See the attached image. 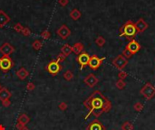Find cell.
Here are the masks:
<instances>
[{
	"label": "cell",
	"instance_id": "obj_16",
	"mask_svg": "<svg viewBox=\"0 0 155 130\" xmlns=\"http://www.w3.org/2000/svg\"><path fill=\"white\" fill-rule=\"evenodd\" d=\"M10 20L11 19H10L8 14L5 13L3 10H0V27H4L10 22Z\"/></svg>",
	"mask_w": 155,
	"mask_h": 130
},
{
	"label": "cell",
	"instance_id": "obj_12",
	"mask_svg": "<svg viewBox=\"0 0 155 130\" xmlns=\"http://www.w3.org/2000/svg\"><path fill=\"white\" fill-rule=\"evenodd\" d=\"M134 24H135V27L137 29L138 33L145 32L149 27V24H147V22H145V20L143 18H139Z\"/></svg>",
	"mask_w": 155,
	"mask_h": 130
},
{
	"label": "cell",
	"instance_id": "obj_30",
	"mask_svg": "<svg viewBox=\"0 0 155 130\" xmlns=\"http://www.w3.org/2000/svg\"><path fill=\"white\" fill-rule=\"evenodd\" d=\"M23 28H24V26H23L20 23H17V24L14 26V30H15L16 32H17V33H21V32H22V30H23Z\"/></svg>",
	"mask_w": 155,
	"mask_h": 130
},
{
	"label": "cell",
	"instance_id": "obj_14",
	"mask_svg": "<svg viewBox=\"0 0 155 130\" xmlns=\"http://www.w3.org/2000/svg\"><path fill=\"white\" fill-rule=\"evenodd\" d=\"M86 130H105V127L98 119H94L89 124Z\"/></svg>",
	"mask_w": 155,
	"mask_h": 130
},
{
	"label": "cell",
	"instance_id": "obj_17",
	"mask_svg": "<svg viewBox=\"0 0 155 130\" xmlns=\"http://www.w3.org/2000/svg\"><path fill=\"white\" fill-rule=\"evenodd\" d=\"M30 122V118L27 116L26 114H21L17 118V123L22 125L23 127H26V125Z\"/></svg>",
	"mask_w": 155,
	"mask_h": 130
},
{
	"label": "cell",
	"instance_id": "obj_39",
	"mask_svg": "<svg viewBox=\"0 0 155 130\" xmlns=\"http://www.w3.org/2000/svg\"><path fill=\"white\" fill-rule=\"evenodd\" d=\"M0 130H5V127H4V126H2V125H0Z\"/></svg>",
	"mask_w": 155,
	"mask_h": 130
},
{
	"label": "cell",
	"instance_id": "obj_2",
	"mask_svg": "<svg viewBox=\"0 0 155 130\" xmlns=\"http://www.w3.org/2000/svg\"><path fill=\"white\" fill-rule=\"evenodd\" d=\"M137 29L132 20H128L123 24V26L119 29V36L126 38L128 41H131L135 38L137 35Z\"/></svg>",
	"mask_w": 155,
	"mask_h": 130
},
{
	"label": "cell",
	"instance_id": "obj_7",
	"mask_svg": "<svg viewBox=\"0 0 155 130\" xmlns=\"http://www.w3.org/2000/svg\"><path fill=\"white\" fill-rule=\"evenodd\" d=\"M128 64V59H126L123 54H120L113 61V65L115 68H117L120 71H122L127 66Z\"/></svg>",
	"mask_w": 155,
	"mask_h": 130
},
{
	"label": "cell",
	"instance_id": "obj_32",
	"mask_svg": "<svg viewBox=\"0 0 155 130\" xmlns=\"http://www.w3.org/2000/svg\"><path fill=\"white\" fill-rule=\"evenodd\" d=\"M58 108H59V109H60L61 111H64V110H66V109H67V104H66V102L62 101V102H60V103H59Z\"/></svg>",
	"mask_w": 155,
	"mask_h": 130
},
{
	"label": "cell",
	"instance_id": "obj_21",
	"mask_svg": "<svg viewBox=\"0 0 155 130\" xmlns=\"http://www.w3.org/2000/svg\"><path fill=\"white\" fill-rule=\"evenodd\" d=\"M81 16H82V14H81V12L79 11L78 9H76V8H74V9H73L71 12H70V17H71L73 20H78L80 17H81Z\"/></svg>",
	"mask_w": 155,
	"mask_h": 130
},
{
	"label": "cell",
	"instance_id": "obj_4",
	"mask_svg": "<svg viewBox=\"0 0 155 130\" xmlns=\"http://www.w3.org/2000/svg\"><path fill=\"white\" fill-rule=\"evenodd\" d=\"M105 60V57H102V58H99L96 54H93L91 57H90V61L88 63V66L90 67V69L93 70H98L100 68V66L103 64V62Z\"/></svg>",
	"mask_w": 155,
	"mask_h": 130
},
{
	"label": "cell",
	"instance_id": "obj_36",
	"mask_svg": "<svg viewBox=\"0 0 155 130\" xmlns=\"http://www.w3.org/2000/svg\"><path fill=\"white\" fill-rule=\"evenodd\" d=\"M58 3H59V5H61L62 7H66L68 5L69 0H58Z\"/></svg>",
	"mask_w": 155,
	"mask_h": 130
},
{
	"label": "cell",
	"instance_id": "obj_19",
	"mask_svg": "<svg viewBox=\"0 0 155 130\" xmlns=\"http://www.w3.org/2000/svg\"><path fill=\"white\" fill-rule=\"evenodd\" d=\"M28 75H29L28 71H27V70H26V68H24V67L20 68V69L18 70V71L17 72V76L20 79H22V81H24L25 79H26Z\"/></svg>",
	"mask_w": 155,
	"mask_h": 130
},
{
	"label": "cell",
	"instance_id": "obj_29",
	"mask_svg": "<svg viewBox=\"0 0 155 130\" xmlns=\"http://www.w3.org/2000/svg\"><path fill=\"white\" fill-rule=\"evenodd\" d=\"M127 76H128V74H127V72H124V71H120L119 72V73H118V78H119V79H125L126 78H127Z\"/></svg>",
	"mask_w": 155,
	"mask_h": 130
},
{
	"label": "cell",
	"instance_id": "obj_40",
	"mask_svg": "<svg viewBox=\"0 0 155 130\" xmlns=\"http://www.w3.org/2000/svg\"><path fill=\"white\" fill-rule=\"evenodd\" d=\"M1 88H2V86H1V85H0V89H1Z\"/></svg>",
	"mask_w": 155,
	"mask_h": 130
},
{
	"label": "cell",
	"instance_id": "obj_15",
	"mask_svg": "<svg viewBox=\"0 0 155 130\" xmlns=\"http://www.w3.org/2000/svg\"><path fill=\"white\" fill-rule=\"evenodd\" d=\"M12 94L10 92L7 88H4L2 87L1 89H0V101H5V100H7L10 98H11Z\"/></svg>",
	"mask_w": 155,
	"mask_h": 130
},
{
	"label": "cell",
	"instance_id": "obj_10",
	"mask_svg": "<svg viewBox=\"0 0 155 130\" xmlns=\"http://www.w3.org/2000/svg\"><path fill=\"white\" fill-rule=\"evenodd\" d=\"M56 33L61 37V39L66 40L67 39L70 35H71V30H70L66 24H63L59 27V29L56 31Z\"/></svg>",
	"mask_w": 155,
	"mask_h": 130
},
{
	"label": "cell",
	"instance_id": "obj_5",
	"mask_svg": "<svg viewBox=\"0 0 155 130\" xmlns=\"http://www.w3.org/2000/svg\"><path fill=\"white\" fill-rule=\"evenodd\" d=\"M46 71L51 74V75H57L60 72L62 71V65L60 64V62H56V60L52 61L51 62H49L46 65Z\"/></svg>",
	"mask_w": 155,
	"mask_h": 130
},
{
	"label": "cell",
	"instance_id": "obj_34",
	"mask_svg": "<svg viewBox=\"0 0 155 130\" xmlns=\"http://www.w3.org/2000/svg\"><path fill=\"white\" fill-rule=\"evenodd\" d=\"M123 55L124 57H125L126 59H130V58H131V57L132 56V54L131 53H130L129 51H127L126 49H124V50H123Z\"/></svg>",
	"mask_w": 155,
	"mask_h": 130
},
{
	"label": "cell",
	"instance_id": "obj_3",
	"mask_svg": "<svg viewBox=\"0 0 155 130\" xmlns=\"http://www.w3.org/2000/svg\"><path fill=\"white\" fill-rule=\"evenodd\" d=\"M140 93H141V95H142V96L146 99H148V100H149V99H152V98L155 97V87L152 83L147 82L141 89Z\"/></svg>",
	"mask_w": 155,
	"mask_h": 130
},
{
	"label": "cell",
	"instance_id": "obj_27",
	"mask_svg": "<svg viewBox=\"0 0 155 130\" xmlns=\"http://www.w3.org/2000/svg\"><path fill=\"white\" fill-rule=\"evenodd\" d=\"M133 108H134V110H135V111L141 112L142 110V108H143V105L141 102H136L135 104L133 105Z\"/></svg>",
	"mask_w": 155,
	"mask_h": 130
},
{
	"label": "cell",
	"instance_id": "obj_13",
	"mask_svg": "<svg viewBox=\"0 0 155 130\" xmlns=\"http://www.w3.org/2000/svg\"><path fill=\"white\" fill-rule=\"evenodd\" d=\"M0 52L3 56H10L15 52V48L9 43H5L2 46H0Z\"/></svg>",
	"mask_w": 155,
	"mask_h": 130
},
{
	"label": "cell",
	"instance_id": "obj_24",
	"mask_svg": "<svg viewBox=\"0 0 155 130\" xmlns=\"http://www.w3.org/2000/svg\"><path fill=\"white\" fill-rule=\"evenodd\" d=\"M42 46H43V43L40 40H36V41H34V43H32V47L34 50H36V51L40 50L42 48Z\"/></svg>",
	"mask_w": 155,
	"mask_h": 130
},
{
	"label": "cell",
	"instance_id": "obj_6",
	"mask_svg": "<svg viewBox=\"0 0 155 130\" xmlns=\"http://www.w3.org/2000/svg\"><path fill=\"white\" fill-rule=\"evenodd\" d=\"M13 67V61L10 56H2L0 58V70L4 72H8Z\"/></svg>",
	"mask_w": 155,
	"mask_h": 130
},
{
	"label": "cell",
	"instance_id": "obj_31",
	"mask_svg": "<svg viewBox=\"0 0 155 130\" xmlns=\"http://www.w3.org/2000/svg\"><path fill=\"white\" fill-rule=\"evenodd\" d=\"M21 33H22V34H23L24 36H26L27 37V36L30 35V34H31V30H30L28 27H24Z\"/></svg>",
	"mask_w": 155,
	"mask_h": 130
},
{
	"label": "cell",
	"instance_id": "obj_20",
	"mask_svg": "<svg viewBox=\"0 0 155 130\" xmlns=\"http://www.w3.org/2000/svg\"><path fill=\"white\" fill-rule=\"evenodd\" d=\"M61 53L64 54V55H66V57L69 56L70 54H71V53H73L72 46H71V45H69L68 43L64 44V45L62 46V48H61Z\"/></svg>",
	"mask_w": 155,
	"mask_h": 130
},
{
	"label": "cell",
	"instance_id": "obj_9",
	"mask_svg": "<svg viewBox=\"0 0 155 130\" xmlns=\"http://www.w3.org/2000/svg\"><path fill=\"white\" fill-rule=\"evenodd\" d=\"M90 56L89 54L85 52H83L82 53H80L79 55L77 56L76 58V61L77 62L80 64V66H81V70H83L85 66H87L88 63H89V61H90Z\"/></svg>",
	"mask_w": 155,
	"mask_h": 130
},
{
	"label": "cell",
	"instance_id": "obj_35",
	"mask_svg": "<svg viewBox=\"0 0 155 130\" xmlns=\"http://www.w3.org/2000/svg\"><path fill=\"white\" fill-rule=\"evenodd\" d=\"M34 88H36V86H34V84L33 82H28L27 85H26V89H27V91H34Z\"/></svg>",
	"mask_w": 155,
	"mask_h": 130
},
{
	"label": "cell",
	"instance_id": "obj_37",
	"mask_svg": "<svg viewBox=\"0 0 155 130\" xmlns=\"http://www.w3.org/2000/svg\"><path fill=\"white\" fill-rule=\"evenodd\" d=\"M2 105H3V107H5V108H8V107L11 106V101H10L9 99H7V100L3 101L2 102Z\"/></svg>",
	"mask_w": 155,
	"mask_h": 130
},
{
	"label": "cell",
	"instance_id": "obj_33",
	"mask_svg": "<svg viewBox=\"0 0 155 130\" xmlns=\"http://www.w3.org/2000/svg\"><path fill=\"white\" fill-rule=\"evenodd\" d=\"M66 55H64V54L61 53H59L58 55L56 56V61L58 62H62L64 61V60H66Z\"/></svg>",
	"mask_w": 155,
	"mask_h": 130
},
{
	"label": "cell",
	"instance_id": "obj_8",
	"mask_svg": "<svg viewBox=\"0 0 155 130\" xmlns=\"http://www.w3.org/2000/svg\"><path fill=\"white\" fill-rule=\"evenodd\" d=\"M141 48H142L141 44H140L135 39L129 41V43L126 44V46H125V49L131 53L132 55L133 54H136L140 50H141Z\"/></svg>",
	"mask_w": 155,
	"mask_h": 130
},
{
	"label": "cell",
	"instance_id": "obj_11",
	"mask_svg": "<svg viewBox=\"0 0 155 130\" xmlns=\"http://www.w3.org/2000/svg\"><path fill=\"white\" fill-rule=\"evenodd\" d=\"M83 82L85 83L88 87H90V88H93V87L95 86V85L99 82V79H98V78H97L94 74L90 73L89 75H87V76H86L85 78H84Z\"/></svg>",
	"mask_w": 155,
	"mask_h": 130
},
{
	"label": "cell",
	"instance_id": "obj_22",
	"mask_svg": "<svg viewBox=\"0 0 155 130\" xmlns=\"http://www.w3.org/2000/svg\"><path fill=\"white\" fill-rule=\"evenodd\" d=\"M63 77H64V79H66V81H72V79H74V73L71 71H70V70H68V71L64 72Z\"/></svg>",
	"mask_w": 155,
	"mask_h": 130
},
{
	"label": "cell",
	"instance_id": "obj_1",
	"mask_svg": "<svg viewBox=\"0 0 155 130\" xmlns=\"http://www.w3.org/2000/svg\"><path fill=\"white\" fill-rule=\"evenodd\" d=\"M83 105L89 110L85 119L91 115L95 118H99L103 113H107L112 108L111 101L99 91H93L91 96L83 101Z\"/></svg>",
	"mask_w": 155,
	"mask_h": 130
},
{
	"label": "cell",
	"instance_id": "obj_23",
	"mask_svg": "<svg viewBox=\"0 0 155 130\" xmlns=\"http://www.w3.org/2000/svg\"><path fill=\"white\" fill-rule=\"evenodd\" d=\"M121 128H122V130H133L134 127H133V125L131 122L126 121V122H124L122 125Z\"/></svg>",
	"mask_w": 155,
	"mask_h": 130
},
{
	"label": "cell",
	"instance_id": "obj_28",
	"mask_svg": "<svg viewBox=\"0 0 155 130\" xmlns=\"http://www.w3.org/2000/svg\"><path fill=\"white\" fill-rule=\"evenodd\" d=\"M41 37L44 40H47L49 39L50 37H51V33H50V32L48 31V30H44V31H43L41 33Z\"/></svg>",
	"mask_w": 155,
	"mask_h": 130
},
{
	"label": "cell",
	"instance_id": "obj_26",
	"mask_svg": "<svg viewBox=\"0 0 155 130\" xmlns=\"http://www.w3.org/2000/svg\"><path fill=\"white\" fill-rule=\"evenodd\" d=\"M115 86H116V88L122 91V89H123L124 88H125L126 83L124 82V81H123V79H118V81L115 82Z\"/></svg>",
	"mask_w": 155,
	"mask_h": 130
},
{
	"label": "cell",
	"instance_id": "obj_25",
	"mask_svg": "<svg viewBox=\"0 0 155 130\" xmlns=\"http://www.w3.org/2000/svg\"><path fill=\"white\" fill-rule=\"evenodd\" d=\"M105 43H106L105 39H104L103 36H98L95 39V43L97 44V46H99V47H103L104 44H105Z\"/></svg>",
	"mask_w": 155,
	"mask_h": 130
},
{
	"label": "cell",
	"instance_id": "obj_38",
	"mask_svg": "<svg viewBox=\"0 0 155 130\" xmlns=\"http://www.w3.org/2000/svg\"><path fill=\"white\" fill-rule=\"evenodd\" d=\"M21 130H30V129H29V128H27L26 127H23Z\"/></svg>",
	"mask_w": 155,
	"mask_h": 130
},
{
	"label": "cell",
	"instance_id": "obj_18",
	"mask_svg": "<svg viewBox=\"0 0 155 130\" xmlns=\"http://www.w3.org/2000/svg\"><path fill=\"white\" fill-rule=\"evenodd\" d=\"M83 44L82 43H76L74 44V46H72L73 53L76 55H79L80 53H82L83 52Z\"/></svg>",
	"mask_w": 155,
	"mask_h": 130
}]
</instances>
